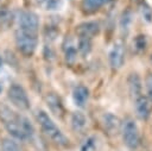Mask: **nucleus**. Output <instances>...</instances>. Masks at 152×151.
<instances>
[{
	"label": "nucleus",
	"mask_w": 152,
	"mask_h": 151,
	"mask_svg": "<svg viewBox=\"0 0 152 151\" xmlns=\"http://www.w3.org/2000/svg\"><path fill=\"white\" fill-rule=\"evenodd\" d=\"M45 103L48 106V108L51 111V113L58 118H62L64 115V106H63V101L59 97V95H57L53 92H50L46 94L45 96Z\"/></svg>",
	"instance_id": "10"
},
{
	"label": "nucleus",
	"mask_w": 152,
	"mask_h": 151,
	"mask_svg": "<svg viewBox=\"0 0 152 151\" xmlns=\"http://www.w3.org/2000/svg\"><path fill=\"white\" fill-rule=\"evenodd\" d=\"M87 122H88L87 117L82 112H74L71 114L70 124H71V128L76 133H82L87 128Z\"/></svg>",
	"instance_id": "15"
},
{
	"label": "nucleus",
	"mask_w": 152,
	"mask_h": 151,
	"mask_svg": "<svg viewBox=\"0 0 152 151\" xmlns=\"http://www.w3.org/2000/svg\"><path fill=\"white\" fill-rule=\"evenodd\" d=\"M61 5L59 0H42V6L45 10H56Z\"/></svg>",
	"instance_id": "25"
},
{
	"label": "nucleus",
	"mask_w": 152,
	"mask_h": 151,
	"mask_svg": "<svg viewBox=\"0 0 152 151\" xmlns=\"http://www.w3.org/2000/svg\"><path fill=\"white\" fill-rule=\"evenodd\" d=\"M125 56H126V48L124 42L122 40L115 42L108 54V61L110 68L114 70L120 69L125 63Z\"/></svg>",
	"instance_id": "7"
},
{
	"label": "nucleus",
	"mask_w": 152,
	"mask_h": 151,
	"mask_svg": "<svg viewBox=\"0 0 152 151\" xmlns=\"http://www.w3.org/2000/svg\"><path fill=\"white\" fill-rule=\"evenodd\" d=\"M63 54H64V59L66 62V64H74L76 62L77 58V45L75 44V40L68 36L64 42H63Z\"/></svg>",
	"instance_id": "12"
},
{
	"label": "nucleus",
	"mask_w": 152,
	"mask_h": 151,
	"mask_svg": "<svg viewBox=\"0 0 152 151\" xmlns=\"http://www.w3.org/2000/svg\"><path fill=\"white\" fill-rule=\"evenodd\" d=\"M120 132L122 136V140L124 144L132 151L137 150L140 145V133H139V128L137 122L134 121V119L132 118H126L122 122H121V127H120Z\"/></svg>",
	"instance_id": "4"
},
{
	"label": "nucleus",
	"mask_w": 152,
	"mask_h": 151,
	"mask_svg": "<svg viewBox=\"0 0 152 151\" xmlns=\"http://www.w3.org/2000/svg\"><path fill=\"white\" fill-rule=\"evenodd\" d=\"M113 0H82V10L86 13H94Z\"/></svg>",
	"instance_id": "16"
},
{
	"label": "nucleus",
	"mask_w": 152,
	"mask_h": 151,
	"mask_svg": "<svg viewBox=\"0 0 152 151\" xmlns=\"http://www.w3.org/2000/svg\"><path fill=\"white\" fill-rule=\"evenodd\" d=\"M138 7H139V11H140L141 15L144 17V19L150 23L152 20V8H151V6L145 0H141L138 4Z\"/></svg>",
	"instance_id": "22"
},
{
	"label": "nucleus",
	"mask_w": 152,
	"mask_h": 151,
	"mask_svg": "<svg viewBox=\"0 0 152 151\" xmlns=\"http://www.w3.org/2000/svg\"><path fill=\"white\" fill-rule=\"evenodd\" d=\"M127 84H128V92L131 97L134 100L138 96L142 94V83L141 78L137 73H131L127 77Z\"/></svg>",
	"instance_id": "13"
},
{
	"label": "nucleus",
	"mask_w": 152,
	"mask_h": 151,
	"mask_svg": "<svg viewBox=\"0 0 152 151\" xmlns=\"http://www.w3.org/2000/svg\"><path fill=\"white\" fill-rule=\"evenodd\" d=\"M15 19H17L18 29L27 30V31L38 33L39 18L34 12H32V11H19Z\"/></svg>",
	"instance_id": "6"
},
{
	"label": "nucleus",
	"mask_w": 152,
	"mask_h": 151,
	"mask_svg": "<svg viewBox=\"0 0 152 151\" xmlns=\"http://www.w3.org/2000/svg\"><path fill=\"white\" fill-rule=\"evenodd\" d=\"M72 100L77 107L80 108L86 107L89 100V89L83 84H77L72 89Z\"/></svg>",
	"instance_id": "14"
},
{
	"label": "nucleus",
	"mask_w": 152,
	"mask_h": 151,
	"mask_svg": "<svg viewBox=\"0 0 152 151\" xmlns=\"http://www.w3.org/2000/svg\"><path fill=\"white\" fill-rule=\"evenodd\" d=\"M2 64H4V59H2V55L0 54V69L2 68Z\"/></svg>",
	"instance_id": "26"
},
{
	"label": "nucleus",
	"mask_w": 152,
	"mask_h": 151,
	"mask_svg": "<svg viewBox=\"0 0 152 151\" xmlns=\"http://www.w3.org/2000/svg\"><path fill=\"white\" fill-rule=\"evenodd\" d=\"M147 46V38L145 34H138L133 40V48L137 52H142L146 50Z\"/></svg>",
	"instance_id": "21"
},
{
	"label": "nucleus",
	"mask_w": 152,
	"mask_h": 151,
	"mask_svg": "<svg viewBox=\"0 0 152 151\" xmlns=\"http://www.w3.org/2000/svg\"><path fill=\"white\" fill-rule=\"evenodd\" d=\"M102 126L103 130L109 134V136H114L118 132H120V127H121V121L120 119L114 115L113 113H104L102 115Z\"/></svg>",
	"instance_id": "11"
},
{
	"label": "nucleus",
	"mask_w": 152,
	"mask_h": 151,
	"mask_svg": "<svg viewBox=\"0 0 152 151\" xmlns=\"http://www.w3.org/2000/svg\"><path fill=\"white\" fill-rule=\"evenodd\" d=\"M134 111L135 115L142 120L146 121L152 113V101L146 95H140L137 99H134Z\"/></svg>",
	"instance_id": "8"
},
{
	"label": "nucleus",
	"mask_w": 152,
	"mask_h": 151,
	"mask_svg": "<svg viewBox=\"0 0 152 151\" xmlns=\"http://www.w3.org/2000/svg\"><path fill=\"white\" fill-rule=\"evenodd\" d=\"M99 150H100V143L97 137L95 136L87 137L80 147V151H99Z\"/></svg>",
	"instance_id": "19"
},
{
	"label": "nucleus",
	"mask_w": 152,
	"mask_h": 151,
	"mask_svg": "<svg viewBox=\"0 0 152 151\" xmlns=\"http://www.w3.org/2000/svg\"><path fill=\"white\" fill-rule=\"evenodd\" d=\"M36 119H37L42 131L44 132V134L48 138H50L56 145H59V146H63V147L69 145L68 137L61 131V128L56 125V122L50 118V115L45 111H43V109L37 111Z\"/></svg>",
	"instance_id": "2"
},
{
	"label": "nucleus",
	"mask_w": 152,
	"mask_h": 151,
	"mask_svg": "<svg viewBox=\"0 0 152 151\" xmlns=\"http://www.w3.org/2000/svg\"><path fill=\"white\" fill-rule=\"evenodd\" d=\"M150 61H151V63H152V54H151V56H150Z\"/></svg>",
	"instance_id": "27"
},
{
	"label": "nucleus",
	"mask_w": 152,
	"mask_h": 151,
	"mask_svg": "<svg viewBox=\"0 0 152 151\" xmlns=\"http://www.w3.org/2000/svg\"><path fill=\"white\" fill-rule=\"evenodd\" d=\"M77 51L82 57H87L93 49V39L88 37H77Z\"/></svg>",
	"instance_id": "18"
},
{
	"label": "nucleus",
	"mask_w": 152,
	"mask_h": 151,
	"mask_svg": "<svg viewBox=\"0 0 152 151\" xmlns=\"http://www.w3.org/2000/svg\"><path fill=\"white\" fill-rule=\"evenodd\" d=\"M132 23H133V14L129 10L127 11H124L121 17H120V20H119V26H120V31L122 33V36H127L129 30H131V26H132Z\"/></svg>",
	"instance_id": "17"
},
{
	"label": "nucleus",
	"mask_w": 152,
	"mask_h": 151,
	"mask_svg": "<svg viewBox=\"0 0 152 151\" xmlns=\"http://www.w3.org/2000/svg\"><path fill=\"white\" fill-rule=\"evenodd\" d=\"M7 97L10 102L20 111H26L30 108V99L25 88L19 83H12L7 89Z\"/></svg>",
	"instance_id": "5"
},
{
	"label": "nucleus",
	"mask_w": 152,
	"mask_h": 151,
	"mask_svg": "<svg viewBox=\"0 0 152 151\" xmlns=\"http://www.w3.org/2000/svg\"><path fill=\"white\" fill-rule=\"evenodd\" d=\"M0 120L13 139L30 140L34 136V128L31 121L25 115L15 113L2 102H0Z\"/></svg>",
	"instance_id": "1"
},
{
	"label": "nucleus",
	"mask_w": 152,
	"mask_h": 151,
	"mask_svg": "<svg viewBox=\"0 0 152 151\" xmlns=\"http://www.w3.org/2000/svg\"><path fill=\"white\" fill-rule=\"evenodd\" d=\"M12 23V14L7 11L0 12V29L1 27H7Z\"/></svg>",
	"instance_id": "23"
},
{
	"label": "nucleus",
	"mask_w": 152,
	"mask_h": 151,
	"mask_svg": "<svg viewBox=\"0 0 152 151\" xmlns=\"http://www.w3.org/2000/svg\"><path fill=\"white\" fill-rule=\"evenodd\" d=\"M2 151H21L19 144L13 138H4L1 143Z\"/></svg>",
	"instance_id": "20"
},
{
	"label": "nucleus",
	"mask_w": 152,
	"mask_h": 151,
	"mask_svg": "<svg viewBox=\"0 0 152 151\" xmlns=\"http://www.w3.org/2000/svg\"><path fill=\"white\" fill-rule=\"evenodd\" d=\"M145 87H146V92H147V97L152 101V73H148L145 77Z\"/></svg>",
	"instance_id": "24"
},
{
	"label": "nucleus",
	"mask_w": 152,
	"mask_h": 151,
	"mask_svg": "<svg viewBox=\"0 0 152 151\" xmlns=\"http://www.w3.org/2000/svg\"><path fill=\"white\" fill-rule=\"evenodd\" d=\"M14 42L18 51L23 56L31 57L38 45V33L17 27L14 32Z\"/></svg>",
	"instance_id": "3"
},
{
	"label": "nucleus",
	"mask_w": 152,
	"mask_h": 151,
	"mask_svg": "<svg viewBox=\"0 0 152 151\" xmlns=\"http://www.w3.org/2000/svg\"><path fill=\"white\" fill-rule=\"evenodd\" d=\"M101 26L99 21L95 20H89L81 23L76 26V34L77 37H88V38H94L100 33Z\"/></svg>",
	"instance_id": "9"
}]
</instances>
